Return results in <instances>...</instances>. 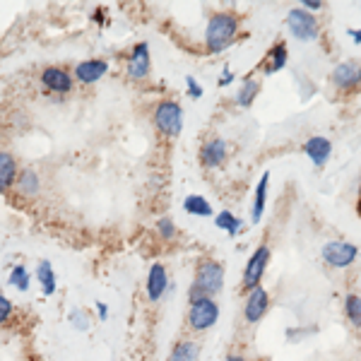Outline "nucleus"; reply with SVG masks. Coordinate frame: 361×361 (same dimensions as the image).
<instances>
[{
  "label": "nucleus",
  "mask_w": 361,
  "mask_h": 361,
  "mask_svg": "<svg viewBox=\"0 0 361 361\" xmlns=\"http://www.w3.org/2000/svg\"><path fill=\"white\" fill-rule=\"evenodd\" d=\"M238 34H241V20L234 13H214L207 20L205 27V49L207 54H222L236 44Z\"/></svg>",
  "instance_id": "obj_1"
},
{
  "label": "nucleus",
  "mask_w": 361,
  "mask_h": 361,
  "mask_svg": "<svg viewBox=\"0 0 361 361\" xmlns=\"http://www.w3.org/2000/svg\"><path fill=\"white\" fill-rule=\"evenodd\" d=\"M224 265L214 258H202L195 267V279L193 287L200 289L205 296H217L224 289Z\"/></svg>",
  "instance_id": "obj_2"
},
{
  "label": "nucleus",
  "mask_w": 361,
  "mask_h": 361,
  "mask_svg": "<svg viewBox=\"0 0 361 361\" xmlns=\"http://www.w3.org/2000/svg\"><path fill=\"white\" fill-rule=\"evenodd\" d=\"M152 121H154V128L159 130V135L173 140L180 135V130H183V109H180L178 102L166 99V102L157 104Z\"/></svg>",
  "instance_id": "obj_3"
},
{
  "label": "nucleus",
  "mask_w": 361,
  "mask_h": 361,
  "mask_svg": "<svg viewBox=\"0 0 361 361\" xmlns=\"http://www.w3.org/2000/svg\"><path fill=\"white\" fill-rule=\"evenodd\" d=\"M287 29L289 34L301 44H311L320 37V22L316 15L306 13L304 8H292L287 13Z\"/></svg>",
  "instance_id": "obj_4"
},
{
  "label": "nucleus",
  "mask_w": 361,
  "mask_h": 361,
  "mask_svg": "<svg viewBox=\"0 0 361 361\" xmlns=\"http://www.w3.org/2000/svg\"><path fill=\"white\" fill-rule=\"evenodd\" d=\"M219 320V304L207 296V299H200L195 304H188V328L190 333L202 335L207 330H212Z\"/></svg>",
  "instance_id": "obj_5"
},
{
  "label": "nucleus",
  "mask_w": 361,
  "mask_h": 361,
  "mask_svg": "<svg viewBox=\"0 0 361 361\" xmlns=\"http://www.w3.org/2000/svg\"><path fill=\"white\" fill-rule=\"evenodd\" d=\"M270 255H272V250L267 243H260V246L250 253V258L246 260V267H243V275H241V284L246 292L263 284L267 265H270Z\"/></svg>",
  "instance_id": "obj_6"
},
{
  "label": "nucleus",
  "mask_w": 361,
  "mask_h": 361,
  "mask_svg": "<svg viewBox=\"0 0 361 361\" xmlns=\"http://www.w3.org/2000/svg\"><path fill=\"white\" fill-rule=\"evenodd\" d=\"M320 258H323L325 265L335 267V270H347L357 263L359 258V248L349 241H342V238H335V241H328L320 250Z\"/></svg>",
  "instance_id": "obj_7"
},
{
  "label": "nucleus",
  "mask_w": 361,
  "mask_h": 361,
  "mask_svg": "<svg viewBox=\"0 0 361 361\" xmlns=\"http://www.w3.org/2000/svg\"><path fill=\"white\" fill-rule=\"evenodd\" d=\"M267 311H270V292L260 284V287L250 289V292L246 294L241 316L248 325H258L260 320L267 316Z\"/></svg>",
  "instance_id": "obj_8"
},
{
  "label": "nucleus",
  "mask_w": 361,
  "mask_h": 361,
  "mask_svg": "<svg viewBox=\"0 0 361 361\" xmlns=\"http://www.w3.org/2000/svg\"><path fill=\"white\" fill-rule=\"evenodd\" d=\"M330 82L340 92H354L361 87V63L359 61H342L330 73Z\"/></svg>",
  "instance_id": "obj_9"
},
{
  "label": "nucleus",
  "mask_w": 361,
  "mask_h": 361,
  "mask_svg": "<svg viewBox=\"0 0 361 361\" xmlns=\"http://www.w3.org/2000/svg\"><path fill=\"white\" fill-rule=\"evenodd\" d=\"M126 70H128V78L135 80H145L152 70V54H149V44L147 42H140L130 49L128 54V61H126Z\"/></svg>",
  "instance_id": "obj_10"
},
{
  "label": "nucleus",
  "mask_w": 361,
  "mask_h": 361,
  "mask_svg": "<svg viewBox=\"0 0 361 361\" xmlns=\"http://www.w3.org/2000/svg\"><path fill=\"white\" fill-rule=\"evenodd\" d=\"M169 272L166 267L161 263H154L149 265V272H147V279H145V296H147L149 304H159L164 299L166 289H169Z\"/></svg>",
  "instance_id": "obj_11"
},
{
  "label": "nucleus",
  "mask_w": 361,
  "mask_h": 361,
  "mask_svg": "<svg viewBox=\"0 0 361 361\" xmlns=\"http://www.w3.org/2000/svg\"><path fill=\"white\" fill-rule=\"evenodd\" d=\"M229 157V142L224 137H209L207 142H202L200 147V161L207 169H217L222 166Z\"/></svg>",
  "instance_id": "obj_12"
},
{
  "label": "nucleus",
  "mask_w": 361,
  "mask_h": 361,
  "mask_svg": "<svg viewBox=\"0 0 361 361\" xmlns=\"http://www.w3.org/2000/svg\"><path fill=\"white\" fill-rule=\"evenodd\" d=\"M42 85L49 92H54V94H68V92H73L75 80L68 70H63L58 66H49V68H44V73H42Z\"/></svg>",
  "instance_id": "obj_13"
},
{
  "label": "nucleus",
  "mask_w": 361,
  "mask_h": 361,
  "mask_svg": "<svg viewBox=\"0 0 361 361\" xmlns=\"http://www.w3.org/2000/svg\"><path fill=\"white\" fill-rule=\"evenodd\" d=\"M304 154L311 159V164L316 166V169H323L325 164H328V159H330V154H333V142H330L328 137H323V135H311L304 142Z\"/></svg>",
  "instance_id": "obj_14"
},
{
  "label": "nucleus",
  "mask_w": 361,
  "mask_h": 361,
  "mask_svg": "<svg viewBox=\"0 0 361 361\" xmlns=\"http://www.w3.org/2000/svg\"><path fill=\"white\" fill-rule=\"evenodd\" d=\"M109 73V63L102 58H92V61H80L75 66V80L82 85H94L104 75Z\"/></svg>",
  "instance_id": "obj_15"
},
{
  "label": "nucleus",
  "mask_w": 361,
  "mask_h": 361,
  "mask_svg": "<svg viewBox=\"0 0 361 361\" xmlns=\"http://www.w3.org/2000/svg\"><path fill=\"white\" fill-rule=\"evenodd\" d=\"M17 176H20L17 159L10 152H0V195H8L15 188Z\"/></svg>",
  "instance_id": "obj_16"
},
{
  "label": "nucleus",
  "mask_w": 361,
  "mask_h": 361,
  "mask_svg": "<svg viewBox=\"0 0 361 361\" xmlns=\"http://www.w3.org/2000/svg\"><path fill=\"white\" fill-rule=\"evenodd\" d=\"M287 61H289V46H287V42H277L270 51H267L263 70H265L267 75H275V73H279V70L287 68Z\"/></svg>",
  "instance_id": "obj_17"
},
{
  "label": "nucleus",
  "mask_w": 361,
  "mask_h": 361,
  "mask_svg": "<svg viewBox=\"0 0 361 361\" xmlns=\"http://www.w3.org/2000/svg\"><path fill=\"white\" fill-rule=\"evenodd\" d=\"M197 359H200V345L195 340H190V337L178 340L166 357V361H197Z\"/></svg>",
  "instance_id": "obj_18"
},
{
  "label": "nucleus",
  "mask_w": 361,
  "mask_h": 361,
  "mask_svg": "<svg viewBox=\"0 0 361 361\" xmlns=\"http://www.w3.org/2000/svg\"><path fill=\"white\" fill-rule=\"evenodd\" d=\"M267 190H270V173L265 171L263 176H260L258 185H255V193H253V212H250V219H253L255 224H258L265 214Z\"/></svg>",
  "instance_id": "obj_19"
},
{
  "label": "nucleus",
  "mask_w": 361,
  "mask_h": 361,
  "mask_svg": "<svg viewBox=\"0 0 361 361\" xmlns=\"http://www.w3.org/2000/svg\"><path fill=\"white\" fill-rule=\"evenodd\" d=\"M258 94H260V80H255L253 75H248V78L241 82V87H238L234 102H236V106L250 109V106H253L255 99H258Z\"/></svg>",
  "instance_id": "obj_20"
},
{
  "label": "nucleus",
  "mask_w": 361,
  "mask_h": 361,
  "mask_svg": "<svg viewBox=\"0 0 361 361\" xmlns=\"http://www.w3.org/2000/svg\"><path fill=\"white\" fill-rule=\"evenodd\" d=\"M15 188H17V193H20L22 197L39 195V188H42V183H39V173L34 171V169H25V171H20Z\"/></svg>",
  "instance_id": "obj_21"
},
{
  "label": "nucleus",
  "mask_w": 361,
  "mask_h": 361,
  "mask_svg": "<svg viewBox=\"0 0 361 361\" xmlns=\"http://www.w3.org/2000/svg\"><path fill=\"white\" fill-rule=\"evenodd\" d=\"M37 279H39V284H42V292L46 296H54L56 294L58 282H56L54 265H51L49 260H42V263L37 265Z\"/></svg>",
  "instance_id": "obj_22"
},
{
  "label": "nucleus",
  "mask_w": 361,
  "mask_h": 361,
  "mask_svg": "<svg viewBox=\"0 0 361 361\" xmlns=\"http://www.w3.org/2000/svg\"><path fill=\"white\" fill-rule=\"evenodd\" d=\"M183 209L188 214H193V217H212V214H214L209 200H207V197H202V195H185Z\"/></svg>",
  "instance_id": "obj_23"
},
{
  "label": "nucleus",
  "mask_w": 361,
  "mask_h": 361,
  "mask_svg": "<svg viewBox=\"0 0 361 361\" xmlns=\"http://www.w3.org/2000/svg\"><path fill=\"white\" fill-rule=\"evenodd\" d=\"M345 318L349 320L354 330H361V296L359 294H347L345 296Z\"/></svg>",
  "instance_id": "obj_24"
},
{
  "label": "nucleus",
  "mask_w": 361,
  "mask_h": 361,
  "mask_svg": "<svg viewBox=\"0 0 361 361\" xmlns=\"http://www.w3.org/2000/svg\"><path fill=\"white\" fill-rule=\"evenodd\" d=\"M214 224H217V229L226 231L229 236H236L238 231H241V226H243L241 219H238L234 212H229V209H224V212L214 214Z\"/></svg>",
  "instance_id": "obj_25"
},
{
  "label": "nucleus",
  "mask_w": 361,
  "mask_h": 361,
  "mask_svg": "<svg viewBox=\"0 0 361 361\" xmlns=\"http://www.w3.org/2000/svg\"><path fill=\"white\" fill-rule=\"evenodd\" d=\"M10 284L17 289V292H29V284H32V275L27 272L25 265H15L13 272H10Z\"/></svg>",
  "instance_id": "obj_26"
},
{
  "label": "nucleus",
  "mask_w": 361,
  "mask_h": 361,
  "mask_svg": "<svg viewBox=\"0 0 361 361\" xmlns=\"http://www.w3.org/2000/svg\"><path fill=\"white\" fill-rule=\"evenodd\" d=\"M154 231H157V236H159L161 241H173V238L178 236L176 224H173V219H171V217H161L159 222H157Z\"/></svg>",
  "instance_id": "obj_27"
},
{
  "label": "nucleus",
  "mask_w": 361,
  "mask_h": 361,
  "mask_svg": "<svg viewBox=\"0 0 361 361\" xmlns=\"http://www.w3.org/2000/svg\"><path fill=\"white\" fill-rule=\"evenodd\" d=\"M316 335V325H308V328H289L287 333H284V337H287V342H304L306 337Z\"/></svg>",
  "instance_id": "obj_28"
},
{
  "label": "nucleus",
  "mask_w": 361,
  "mask_h": 361,
  "mask_svg": "<svg viewBox=\"0 0 361 361\" xmlns=\"http://www.w3.org/2000/svg\"><path fill=\"white\" fill-rule=\"evenodd\" d=\"M70 323H73L75 330L85 333V330L90 328V316H87V311H82V308H75V311L70 313Z\"/></svg>",
  "instance_id": "obj_29"
},
{
  "label": "nucleus",
  "mask_w": 361,
  "mask_h": 361,
  "mask_svg": "<svg viewBox=\"0 0 361 361\" xmlns=\"http://www.w3.org/2000/svg\"><path fill=\"white\" fill-rule=\"evenodd\" d=\"M13 316H15V306H13V301H10L5 294H0V325L10 323V318H13Z\"/></svg>",
  "instance_id": "obj_30"
},
{
  "label": "nucleus",
  "mask_w": 361,
  "mask_h": 361,
  "mask_svg": "<svg viewBox=\"0 0 361 361\" xmlns=\"http://www.w3.org/2000/svg\"><path fill=\"white\" fill-rule=\"evenodd\" d=\"M185 87H188V94H190V99H200L202 97V87L197 85V80L195 78H185Z\"/></svg>",
  "instance_id": "obj_31"
},
{
  "label": "nucleus",
  "mask_w": 361,
  "mask_h": 361,
  "mask_svg": "<svg viewBox=\"0 0 361 361\" xmlns=\"http://www.w3.org/2000/svg\"><path fill=\"white\" fill-rule=\"evenodd\" d=\"M301 8L313 15V13H318V10H323V0H301Z\"/></svg>",
  "instance_id": "obj_32"
},
{
  "label": "nucleus",
  "mask_w": 361,
  "mask_h": 361,
  "mask_svg": "<svg viewBox=\"0 0 361 361\" xmlns=\"http://www.w3.org/2000/svg\"><path fill=\"white\" fill-rule=\"evenodd\" d=\"M231 82H234V70L224 68L222 75H219V80H217V85L219 87H226V85H231Z\"/></svg>",
  "instance_id": "obj_33"
},
{
  "label": "nucleus",
  "mask_w": 361,
  "mask_h": 361,
  "mask_svg": "<svg viewBox=\"0 0 361 361\" xmlns=\"http://www.w3.org/2000/svg\"><path fill=\"white\" fill-rule=\"evenodd\" d=\"M97 316H99V320H106L109 318V306L104 304V301H97Z\"/></svg>",
  "instance_id": "obj_34"
},
{
  "label": "nucleus",
  "mask_w": 361,
  "mask_h": 361,
  "mask_svg": "<svg viewBox=\"0 0 361 361\" xmlns=\"http://www.w3.org/2000/svg\"><path fill=\"white\" fill-rule=\"evenodd\" d=\"M224 361H250L246 354H241V352H231V354H226Z\"/></svg>",
  "instance_id": "obj_35"
},
{
  "label": "nucleus",
  "mask_w": 361,
  "mask_h": 361,
  "mask_svg": "<svg viewBox=\"0 0 361 361\" xmlns=\"http://www.w3.org/2000/svg\"><path fill=\"white\" fill-rule=\"evenodd\" d=\"M349 37H352L357 44H361V29H349Z\"/></svg>",
  "instance_id": "obj_36"
},
{
  "label": "nucleus",
  "mask_w": 361,
  "mask_h": 361,
  "mask_svg": "<svg viewBox=\"0 0 361 361\" xmlns=\"http://www.w3.org/2000/svg\"><path fill=\"white\" fill-rule=\"evenodd\" d=\"M359 214H361V197H359Z\"/></svg>",
  "instance_id": "obj_37"
}]
</instances>
